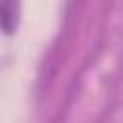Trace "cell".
<instances>
[{
    "mask_svg": "<svg viewBox=\"0 0 123 123\" xmlns=\"http://www.w3.org/2000/svg\"><path fill=\"white\" fill-rule=\"evenodd\" d=\"M21 19V0H2L0 4V25L6 37L13 35Z\"/></svg>",
    "mask_w": 123,
    "mask_h": 123,
    "instance_id": "1",
    "label": "cell"
}]
</instances>
